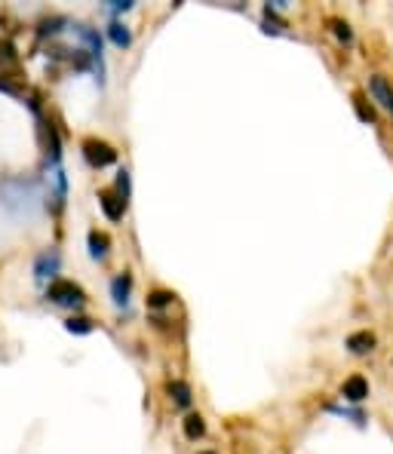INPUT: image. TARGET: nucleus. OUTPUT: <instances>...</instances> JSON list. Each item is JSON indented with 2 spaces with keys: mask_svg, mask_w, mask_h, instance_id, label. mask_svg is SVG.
I'll return each mask as SVG.
<instances>
[{
  "mask_svg": "<svg viewBox=\"0 0 393 454\" xmlns=\"http://www.w3.org/2000/svg\"><path fill=\"white\" fill-rule=\"evenodd\" d=\"M58 264H62V258H58L56 249H43V252L34 258V280L37 282H47V280L56 282Z\"/></svg>",
  "mask_w": 393,
  "mask_h": 454,
  "instance_id": "obj_4",
  "label": "nucleus"
},
{
  "mask_svg": "<svg viewBox=\"0 0 393 454\" xmlns=\"http://www.w3.org/2000/svg\"><path fill=\"white\" fill-rule=\"evenodd\" d=\"M369 92H372V95H375L388 111H393V89H390V83L384 80V77H372V80H369Z\"/></svg>",
  "mask_w": 393,
  "mask_h": 454,
  "instance_id": "obj_11",
  "label": "nucleus"
},
{
  "mask_svg": "<svg viewBox=\"0 0 393 454\" xmlns=\"http://www.w3.org/2000/svg\"><path fill=\"white\" fill-rule=\"evenodd\" d=\"M98 203H102L104 215H108L111 221H120L123 215H126V203H123L114 190H102V194H98Z\"/></svg>",
  "mask_w": 393,
  "mask_h": 454,
  "instance_id": "obj_7",
  "label": "nucleus"
},
{
  "mask_svg": "<svg viewBox=\"0 0 393 454\" xmlns=\"http://www.w3.org/2000/svg\"><path fill=\"white\" fill-rule=\"evenodd\" d=\"M47 301L49 304H58V307H83L87 304V295H83V288L77 286V282H71V280H56V282H49V288H47Z\"/></svg>",
  "mask_w": 393,
  "mask_h": 454,
  "instance_id": "obj_2",
  "label": "nucleus"
},
{
  "mask_svg": "<svg viewBox=\"0 0 393 454\" xmlns=\"http://www.w3.org/2000/svg\"><path fill=\"white\" fill-rule=\"evenodd\" d=\"M117 196H120L123 203H129V172H126V169L117 172Z\"/></svg>",
  "mask_w": 393,
  "mask_h": 454,
  "instance_id": "obj_17",
  "label": "nucleus"
},
{
  "mask_svg": "<svg viewBox=\"0 0 393 454\" xmlns=\"http://www.w3.org/2000/svg\"><path fill=\"white\" fill-rule=\"evenodd\" d=\"M172 298H175L172 292H150L148 295V307H166V304H172Z\"/></svg>",
  "mask_w": 393,
  "mask_h": 454,
  "instance_id": "obj_18",
  "label": "nucleus"
},
{
  "mask_svg": "<svg viewBox=\"0 0 393 454\" xmlns=\"http://www.w3.org/2000/svg\"><path fill=\"white\" fill-rule=\"evenodd\" d=\"M357 111H359V117H363V120L375 123V111H372V104L366 108V104H363V95H357Z\"/></svg>",
  "mask_w": 393,
  "mask_h": 454,
  "instance_id": "obj_19",
  "label": "nucleus"
},
{
  "mask_svg": "<svg viewBox=\"0 0 393 454\" xmlns=\"http://www.w3.org/2000/svg\"><path fill=\"white\" fill-rule=\"evenodd\" d=\"M329 25H332V31H335V37L341 43H350L353 41V31H350V25H347L344 19H329Z\"/></svg>",
  "mask_w": 393,
  "mask_h": 454,
  "instance_id": "obj_16",
  "label": "nucleus"
},
{
  "mask_svg": "<svg viewBox=\"0 0 393 454\" xmlns=\"http://www.w3.org/2000/svg\"><path fill=\"white\" fill-rule=\"evenodd\" d=\"M0 92H6V95H22V89H19L16 83H10L6 77H0Z\"/></svg>",
  "mask_w": 393,
  "mask_h": 454,
  "instance_id": "obj_21",
  "label": "nucleus"
},
{
  "mask_svg": "<svg viewBox=\"0 0 393 454\" xmlns=\"http://www.w3.org/2000/svg\"><path fill=\"white\" fill-rule=\"evenodd\" d=\"M83 157H87V163L96 169H104V166H111V163H117V150L111 148L108 141H98V138L83 141Z\"/></svg>",
  "mask_w": 393,
  "mask_h": 454,
  "instance_id": "obj_3",
  "label": "nucleus"
},
{
  "mask_svg": "<svg viewBox=\"0 0 393 454\" xmlns=\"http://www.w3.org/2000/svg\"><path fill=\"white\" fill-rule=\"evenodd\" d=\"M108 10L111 12H129V10H133V0H111Z\"/></svg>",
  "mask_w": 393,
  "mask_h": 454,
  "instance_id": "obj_20",
  "label": "nucleus"
},
{
  "mask_svg": "<svg viewBox=\"0 0 393 454\" xmlns=\"http://www.w3.org/2000/svg\"><path fill=\"white\" fill-rule=\"evenodd\" d=\"M111 252V240L108 234H98V230H93L89 234V255H93V261H104Z\"/></svg>",
  "mask_w": 393,
  "mask_h": 454,
  "instance_id": "obj_13",
  "label": "nucleus"
},
{
  "mask_svg": "<svg viewBox=\"0 0 393 454\" xmlns=\"http://www.w3.org/2000/svg\"><path fill=\"white\" fill-rule=\"evenodd\" d=\"M129 295H133V273L123 271V273L114 276V282H111V298H114L117 307H126Z\"/></svg>",
  "mask_w": 393,
  "mask_h": 454,
  "instance_id": "obj_5",
  "label": "nucleus"
},
{
  "mask_svg": "<svg viewBox=\"0 0 393 454\" xmlns=\"http://www.w3.org/2000/svg\"><path fill=\"white\" fill-rule=\"evenodd\" d=\"M366 396H369V381L363 374H353L341 384V399H347V402H363Z\"/></svg>",
  "mask_w": 393,
  "mask_h": 454,
  "instance_id": "obj_6",
  "label": "nucleus"
},
{
  "mask_svg": "<svg viewBox=\"0 0 393 454\" xmlns=\"http://www.w3.org/2000/svg\"><path fill=\"white\" fill-rule=\"evenodd\" d=\"M65 332H71V334H89V332H93V319L71 317L68 322H65Z\"/></svg>",
  "mask_w": 393,
  "mask_h": 454,
  "instance_id": "obj_15",
  "label": "nucleus"
},
{
  "mask_svg": "<svg viewBox=\"0 0 393 454\" xmlns=\"http://www.w3.org/2000/svg\"><path fill=\"white\" fill-rule=\"evenodd\" d=\"M31 200H37V184L31 179H6L0 184V203L10 212H28Z\"/></svg>",
  "mask_w": 393,
  "mask_h": 454,
  "instance_id": "obj_1",
  "label": "nucleus"
},
{
  "mask_svg": "<svg viewBox=\"0 0 393 454\" xmlns=\"http://www.w3.org/2000/svg\"><path fill=\"white\" fill-rule=\"evenodd\" d=\"M200 454H215V451H200Z\"/></svg>",
  "mask_w": 393,
  "mask_h": 454,
  "instance_id": "obj_22",
  "label": "nucleus"
},
{
  "mask_svg": "<svg viewBox=\"0 0 393 454\" xmlns=\"http://www.w3.org/2000/svg\"><path fill=\"white\" fill-rule=\"evenodd\" d=\"M166 393L169 399H172V405H179V409H191V387L185 384V381H169L166 384Z\"/></svg>",
  "mask_w": 393,
  "mask_h": 454,
  "instance_id": "obj_9",
  "label": "nucleus"
},
{
  "mask_svg": "<svg viewBox=\"0 0 393 454\" xmlns=\"http://www.w3.org/2000/svg\"><path fill=\"white\" fill-rule=\"evenodd\" d=\"M19 68V52L10 41H0V77H6L10 71Z\"/></svg>",
  "mask_w": 393,
  "mask_h": 454,
  "instance_id": "obj_10",
  "label": "nucleus"
},
{
  "mask_svg": "<svg viewBox=\"0 0 393 454\" xmlns=\"http://www.w3.org/2000/svg\"><path fill=\"white\" fill-rule=\"evenodd\" d=\"M344 347L350 353H357V356H363V353L375 350V334H372V332H353V334H347Z\"/></svg>",
  "mask_w": 393,
  "mask_h": 454,
  "instance_id": "obj_8",
  "label": "nucleus"
},
{
  "mask_svg": "<svg viewBox=\"0 0 393 454\" xmlns=\"http://www.w3.org/2000/svg\"><path fill=\"white\" fill-rule=\"evenodd\" d=\"M108 37H111V43L120 46V49L133 43V31H129L123 22H111V25H108Z\"/></svg>",
  "mask_w": 393,
  "mask_h": 454,
  "instance_id": "obj_14",
  "label": "nucleus"
},
{
  "mask_svg": "<svg viewBox=\"0 0 393 454\" xmlns=\"http://www.w3.org/2000/svg\"><path fill=\"white\" fill-rule=\"evenodd\" d=\"M181 427H185V436L191 439V442H196V439L206 436V420H203V414L191 411L185 420H181Z\"/></svg>",
  "mask_w": 393,
  "mask_h": 454,
  "instance_id": "obj_12",
  "label": "nucleus"
}]
</instances>
